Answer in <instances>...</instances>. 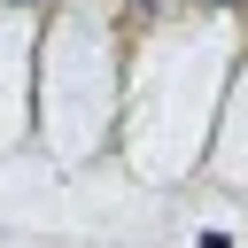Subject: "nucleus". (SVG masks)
Masks as SVG:
<instances>
[{
  "label": "nucleus",
  "instance_id": "2",
  "mask_svg": "<svg viewBox=\"0 0 248 248\" xmlns=\"http://www.w3.org/2000/svg\"><path fill=\"white\" fill-rule=\"evenodd\" d=\"M132 8H140V16H155V8H163V0H132Z\"/></svg>",
  "mask_w": 248,
  "mask_h": 248
},
{
  "label": "nucleus",
  "instance_id": "1",
  "mask_svg": "<svg viewBox=\"0 0 248 248\" xmlns=\"http://www.w3.org/2000/svg\"><path fill=\"white\" fill-rule=\"evenodd\" d=\"M194 8H209V16H225V8H248V0H194Z\"/></svg>",
  "mask_w": 248,
  "mask_h": 248
}]
</instances>
